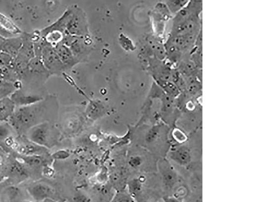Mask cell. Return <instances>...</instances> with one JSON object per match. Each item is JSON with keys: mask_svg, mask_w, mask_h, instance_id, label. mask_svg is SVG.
I'll return each mask as SVG.
<instances>
[{"mask_svg": "<svg viewBox=\"0 0 253 202\" xmlns=\"http://www.w3.org/2000/svg\"><path fill=\"white\" fill-rule=\"evenodd\" d=\"M52 98L46 97L36 104L22 107H16L8 120L18 136H25L33 127L50 121L48 119L52 110Z\"/></svg>", "mask_w": 253, "mask_h": 202, "instance_id": "obj_1", "label": "cell"}, {"mask_svg": "<svg viewBox=\"0 0 253 202\" xmlns=\"http://www.w3.org/2000/svg\"><path fill=\"white\" fill-rule=\"evenodd\" d=\"M59 135L57 129L46 121L30 129L25 136L33 143L49 149L57 145Z\"/></svg>", "mask_w": 253, "mask_h": 202, "instance_id": "obj_2", "label": "cell"}, {"mask_svg": "<svg viewBox=\"0 0 253 202\" xmlns=\"http://www.w3.org/2000/svg\"><path fill=\"white\" fill-rule=\"evenodd\" d=\"M40 58L51 76H60L66 71L64 65L52 46L46 45L42 50Z\"/></svg>", "mask_w": 253, "mask_h": 202, "instance_id": "obj_3", "label": "cell"}, {"mask_svg": "<svg viewBox=\"0 0 253 202\" xmlns=\"http://www.w3.org/2000/svg\"><path fill=\"white\" fill-rule=\"evenodd\" d=\"M66 33L81 37H85L88 35L89 31L86 17L80 8L73 7Z\"/></svg>", "mask_w": 253, "mask_h": 202, "instance_id": "obj_4", "label": "cell"}, {"mask_svg": "<svg viewBox=\"0 0 253 202\" xmlns=\"http://www.w3.org/2000/svg\"><path fill=\"white\" fill-rule=\"evenodd\" d=\"M15 107L30 106L40 102L45 97L40 91L23 88L16 90L10 97Z\"/></svg>", "mask_w": 253, "mask_h": 202, "instance_id": "obj_5", "label": "cell"}, {"mask_svg": "<svg viewBox=\"0 0 253 202\" xmlns=\"http://www.w3.org/2000/svg\"><path fill=\"white\" fill-rule=\"evenodd\" d=\"M13 148L20 155H49V149L33 143L25 136H18L16 138Z\"/></svg>", "mask_w": 253, "mask_h": 202, "instance_id": "obj_6", "label": "cell"}, {"mask_svg": "<svg viewBox=\"0 0 253 202\" xmlns=\"http://www.w3.org/2000/svg\"><path fill=\"white\" fill-rule=\"evenodd\" d=\"M162 186L166 190H171L179 182V176L171 164L165 158L158 163Z\"/></svg>", "mask_w": 253, "mask_h": 202, "instance_id": "obj_7", "label": "cell"}, {"mask_svg": "<svg viewBox=\"0 0 253 202\" xmlns=\"http://www.w3.org/2000/svg\"><path fill=\"white\" fill-rule=\"evenodd\" d=\"M29 195L37 202H42L47 199L56 200L55 190L44 182H36L27 188Z\"/></svg>", "mask_w": 253, "mask_h": 202, "instance_id": "obj_8", "label": "cell"}, {"mask_svg": "<svg viewBox=\"0 0 253 202\" xmlns=\"http://www.w3.org/2000/svg\"><path fill=\"white\" fill-rule=\"evenodd\" d=\"M24 32L7 15L0 12V36L4 38L18 36Z\"/></svg>", "mask_w": 253, "mask_h": 202, "instance_id": "obj_9", "label": "cell"}, {"mask_svg": "<svg viewBox=\"0 0 253 202\" xmlns=\"http://www.w3.org/2000/svg\"><path fill=\"white\" fill-rule=\"evenodd\" d=\"M169 156L178 165L186 167L192 161V150L187 145H179L170 150L169 153Z\"/></svg>", "mask_w": 253, "mask_h": 202, "instance_id": "obj_10", "label": "cell"}, {"mask_svg": "<svg viewBox=\"0 0 253 202\" xmlns=\"http://www.w3.org/2000/svg\"><path fill=\"white\" fill-rule=\"evenodd\" d=\"M23 44L17 56L14 58L20 62L29 63L36 57L34 45L31 39L29 33L24 32L22 34Z\"/></svg>", "mask_w": 253, "mask_h": 202, "instance_id": "obj_11", "label": "cell"}, {"mask_svg": "<svg viewBox=\"0 0 253 202\" xmlns=\"http://www.w3.org/2000/svg\"><path fill=\"white\" fill-rule=\"evenodd\" d=\"M66 70L72 69L80 62L69 47L59 43L53 47Z\"/></svg>", "mask_w": 253, "mask_h": 202, "instance_id": "obj_12", "label": "cell"}, {"mask_svg": "<svg viewBox=\"0 0 253 202\" xmlns=\"http://www.w3.org/2000/svg\"><path fill=\"white\" fill-rule=\"evenodd\" d=\"M23 44L22 35L13 37L3 38L0 43V51L15 58Z\"/></svg>", "mask_w": 253, "mask_h": 202, "instance_id": "obj_13", "label": "cell"}, {"mask_svg": "<svg viewBox=\"0 0 253 202\" xmlns=\"http://www.w3.org/2000/svg\"><path fill=\"white\" fill-rule=\"evenodd\" d=\"M107 111V107L101 101L92 100L87 107L86 114L91 120L96 121L106 114Z\"/></svg>", "mask_w": 253, "mask_h": 202, "instance_id": "obj_14", "label": "cell"}, {"mask_svg": "<svg viewBox=\"0 0 253 202\" xmlns=\"http://www.w3.org/2000/svg\"><path fill=\"white\" fill-rule=\"evenodd\" d=\"M8 173L12 178L19 181L25 179L29 176V171L27 167L19 160L14 162L10 165Z\"/></svg>", "mask_w": 253, "mask_h": 202, "instance_id": "obj_15", "label": "cell"}, {"mask_svg": "<svg viewBox=\"0 0 253 202\" xmlns=\"http://www.w3.org/2000/svg\"><path fill=\"white\" fill-rule=\"evenodd\" d=\"M15 108L10 97L0 99V123L8 121Z\"/></svg>", "mask_w": 253, "mask_h": 202, "instance_id": "obj_16", "label": "cell"}, {"mask_svg": "<svg viewBox=\"0 0 253 202\" xmlns=\"http://www.w3.org/2000/svg\"><path fill=\"white\" fill-rule=\"evenodd\" d=\"M0 80L14 83L19 80L12 66L0 67Z\"/></svg>", "mask_w": 253, "mask_h": 202, "instance_id": "obj_17", "label": "cell"}, {"mask_svg": "<svg viewBox=\"0 0 253 202\" xmlns=\"http://www.w3.org/2000/svg\"><path fill=\"white\" fill-rule=\"evenodd\" d=\"M16 91L14 83L0 80V99L9 97Z\"/></svg>", "mask_w": 253, "mask_h": 202, "instance_id": "obj_18", "label": "cell"}, {"mask_svg": "<svg viewBox=\"0 0 253 202\" xmlns=\"http://www.w3.org/2000/svg\"><path fill=\"white\" fill-rule=\"evenodd\" d=\"M8 121L0 123V141H5L8 138L12 136V132L14 131Z\"/></svg>", "mask_w": 253, "mask_h": 202, "instance_id": "obj_19", "label": "cell"}, {"mask_svg": "<svg viewBox=\"0 0 253 202\" xmlns=\"http://www.w3.org/2000/svg\"><path fill=\"white\" fill-rule=\"evenodd\" d=\"M187 1H169L165 4L171 14L175 15L188 3Z\"/></svg>", "mask_w": 253, "mask_h": 202, "instance_id": "obj_20", "label": "cell"}, {"mask_svg": "<svg viewBox=\"0 0 253 202\" xmlns=\"http://www.w3.org/2000/svg\"><path fill=\"white\" fill-rule=\"evenodd\" d=\"M119 41L121 47L126 51H132L135 48L132 40L124 34H121Z\"/></svg>", "mask_w": 253, "mask_h": 202, "instance_id": "obj_21", "label": "cell"}, {"mask_svg": "<svg viewBox=\"0 0 253 202\" xmlns=\"http://www.w3.org/2000/svg\"><path fill=\"white\" fill-rule=\"evenodd\" d=\"M111 202H137L129 193L120 192L113 197Z\"/></svg>", "mask_w": 253, "mask_h": 202, "instance_id": "obj_22", "label": "cell"}, {"mask_svg": "<svg viewBox=\"0 0 253 202\" xmlns=\"http://www.w3.org/2000/svg\"><path fill=\"white\" fill-rule=\"evenodd\" d=\"M14 60L11 56L0 51V67L12 66Z\"/></svg>", "mask_w": 253, "mask_h": 202, "instance_id": "obj_23", "label": "cell"}, {"mask_svg": "<svg viewBox=\"0 0 253 202\" xmlns=\"http://www.w3.org/2000/svg\"><path fill=\"white\" fill-rule=\"evenodd\" d=\"M172 135L174 139L177 141L178 143L183 144L187 140V136L180 129H174Z\"/></svg>", "mask_w": 253, "mask_h": 202, "instance_id": "obj_24", "label": "cell"}, {"mask_svg": "<svg viewBox=\"0 0 253 202\" xmlns=\"http://www.w3.org/2000/svg\"><path fill=\"white\" fill-rule=\"evenodd\" d=\"M70 156V153L64 150H58L51 155L52 160H66L69 158Z\"/></svg>", "mask_w": 253, "mask_h": 202, "instance_id": "obj_25", "label": "cell"}, {"mask_svg": "<svg viewBox=\"0 0 253 202\" xmlns=\"http://www.w3.org/2000/svg\"><path fill=\"white\" fill-rule=\"evenodd\" d=\"M143 163V159L139 155H134L130 157L129 161V165L133 168L140 167Z\"/></svg>", "mask_w": 253, "mask_h": 202, "instance_id": "obj_26", "label": "cell"}, {"mask_svg": "<svg viewBox=\"0 0 253 202\" xmlns=\"http://www.w3.org/2000/svg\"><path fill=\"white\" fill-rule=\"evenodd\" d=\"M71 202H93L92 200L85 194L78 193L71 199Z\"/></svg>", "mask_w": 253, "mask_h": 202, "instance_id": "obj_27", "label": "cell"}, {"mask_svg": "<svg viewBox=\"0 0 253 202\" xmlns=\"http://www.w3.org/2000/svg\"><path fill=\"white\" fill-rule=\"evenodd\" d=\"M42 174L46 177L50 178L52 177L54 174V170L51 168L49 165L44 166L42 170Z\"/></svg>", "mask_w": 253, "mask_h": 202, "instance_id": "obj_28", "label": "cell"}, {"mask_svg": "<svg viewBox=\"0 0 253 202\" xmlns=\"http://www.w3.org/2000/svg\"><path fill=\"white\" fill-rule=\"evenodd\" d=\"M163 200L164 202H183L179 198L172 196L164 197Z\"/></svg>", "mask_w": 253, "mask_h": 202, "instance_id": "obj_29", "label": "cell"}, {"mask_svg": "<svg viewBox=\"0 0 253 202\" xmlns=\"http://www.w3.org/2000/svg\"><path fill=\"white\" fill-rule=\"evenodd\" d=\"M4 174L2 172V171H0V183L4 180Z\"/></svg>", "mask_w": 253, "mask_h": 202, "instance_id": "obj_30", "label": "cell"}, {"mask_svg": "<svg viewBox=\"0 0 253 202\" xmlns=\"http://www.w3.org/2000/svg\"><path fill=\"white\" fill-rule=\"evenodd\" d=\"M57 202H65L63 201H58Z\"/></svg>", "mask_w": 253, "mask_h": 202, "instance_id": "obj_31", "label": "cell"}]
</instances>
